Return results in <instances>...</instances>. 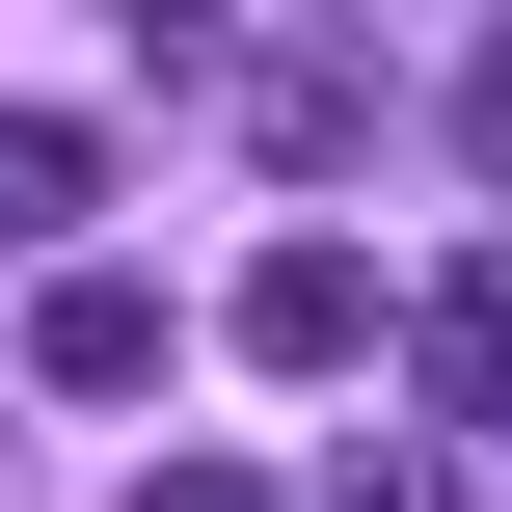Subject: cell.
<instances>
[{"label": "cell", "instance_id": "6da1fadb", "mask_svg": "<svg viewBox=\"0 0 512 512\" xmlns=\"http://www.w3.org/2000/svg\"><path fill=\"white\" fill-rule=\"evenodd\" d=\"M216 108H243V162H270V189H351V162H378V54H351V27L216 54Z\"/></svg>", "mask_w": 512, "mask_h": 512}, {"label": "cell", "instance_id": "7a4b0ae2", "mask_svg": "<svg viewBox=\"0 0 512 512\" xmlns=\"http://www.w3.org/2000/svg\"><path fill=\"white\" fill-rule=\"evenodd\" d=\"M243 351H270V378H351V351H378V243H324V216H297V243L243 270Z\"/></svg>", "mask_w": 512, "mask_h": 512}, {"label": "cell", "instance_id": "3957f363", "mask_svg": "<svg viewBox=\"0 0 512 512\" xmlns=\"http://www.w3.org/2000/svg\"><path fill=\"white\" fill-rule=\"evenodd\" d=\"M27 378H54V405H135V378H162V297H135L108 243H54V297H27Z\"/></svg>", "mask_w": 512, "mask_h": 512}, {"label": "cell", "instance_id": "277c9868", "mask_svg": "<svg viewBox=\"0 0 512 512\" xmlns=\"http://www.w3.org/2000/svg\"><path fill=\"white\" fill-rule=\"evenodd\" d=\"M405 324V432H486V378H512V297L486 270H432V297H378Z\"/></svg>", "mask_w": 512, "mask_h": 512}, {"label": "cell", "instance_id": "5b68a950", "mask_svg": "<svg viewBox=\"0 0 512 512\" xmlns=\"http://www.w3.org/2000/svg\"><path fill=\"white\" fill-rule=\"evenodd\" d=\"M81 216H108V135H81V108H0V243H27V270H54V243H81Z\"/></svg>", "mask_w": 512, "mask_h": 512}, {"label": "cell", "instance_id": "8992f818", "mask_svg": "<svg viewBox=\"0 0 512 512\" xmlns=\"http://www.w3.org/2000/svg\"><path fill=\"white\" fill-rule=\"evenodd\" d=\"M324 512H459V432H378V459H324Z\"/></svg>", "mask_w": 512, "mask_h": 512}, {"label": "cell", "instance_id": "52a82bcc", "mask_svg": "<svg viewBox=\"0 0 512 512\" xmlns=\"http://www.w3.org/2000/svg\"><path fill=\"white\" fill-rule=\"evenodd\" d=\"M135 512H270V486H243V459H162V486H135Z\"/></svg>", "mask_w": 512, "mask_h": 512}, {"label": "cell", "instance_id": "ba28073f", "mask_svg": "<svg viewBox=\"0 0 512 512\" xmlns=\"http://www.w3.org/2000/svg\"><path fill=\"white\" fill-rule=\"evenodd\" d=\"M108 27H135V54H216V0H108Z\"/></svg>", "mask_w": 512, "mask_h": 512}]
</instances>
